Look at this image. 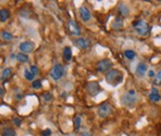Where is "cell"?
I'll use <instances>...</instances> for the list:
<instances>
[{
    "instance_id": "1",
    "label": "cell",
    "mask_w": 161,
    "mask_h": 136,
    "mask_svg": "<svg viewBox=\"0 0 161 136\" xmlns=\"http://www.w3.org/2000/svg\"><path fill=\"white\" fill-rule=\"evenodd\" d=\"M105 80H106V83L109 85L116 87L119 84L122 83V80H124V73L120 70H117V69L110 70L106 73V75H105Z\"/></svg>"
},
{
    "instance_id": "2",
    "label": "cell",
    "mask_w": 161,
    "mask_h": 136,
    "mask_svg": "<svg viewBox=\"0 0 161 136\" xmlns=\"http://www.w3.org/2000/svg\"><path fill=\"white\" fill-rule=\"evenodd\" d=\"M137 101H139V94L135 90H129L121 97V103L125 106H133L134 104L137 103Z\"/></svg>"
},
{
    "instance_id": "3",
    "label": "cell",
    "mask_w": 161,
    "mask_h": 136,
    "mask_svg": "<svg viewBox=\"0 0 161 136\" xmlns=\"http://www.w3.org/2000/svg\"><path fill=\"white\" fill-rule=\"evenodd\" d=\"M133 29L135 30V32L141 37L147 36V33L149 31V27L147 25V23L143 19H140V21H135L132 24Z\"/></svg>"
},
{
    "instance_id": "4",
    "label": "cell",
    "mask_w": 161,
    "mask_h": 136,
    "mask_svg": "<svg viewBox=\"0 0 161 136\" xmlns=\"http://www.w3.org/2000/svg\"><path fill=\"white\" fill-rule=\"evenodd\" d=\"M65 75V67L60 63H57L53 67L51 71V77L52 79L55 80V82H58Z\"/></svg>"
},
{
    "instance_id": "5",
    "label": "cell",
    "mask_w": 161,
    "mask_h": 136,
    "mask_svg": "<svg viewBox=\"0 0 161 136\" xmlns=\"http://www.w3.org/2000/svg\"><path fill=\"white\" fill-rule=\"evenodd\" d=\"M112 112H113L112 106L109 103H103L98 107V115L101 118H106L107 116H110L112 114Z\"/></svg>"
},
{
    "instance_id": "6",
    "label": "cell",
    "mask_w": 161,
    "mask_h": 136,
    "mask_svg": "<svg viewBox=\"0 0 161 136\" xmlns=\"http://www.w3.org/2000/svg\"><path fill=\"white\" fill-rule=\"evenodd\" d=\"M34 47H36V45H34V43L32 41H25L22 42L19 44V50H21V53L24 54L31 53L34 49Z\"/></svg>"
},
{
    "instance_id": "7",
    "label": "cell",
    "mask_w": 161,
    "mask_h": 136,
    "mask_svg": "<svg viewBox=\"0 0 161 136\" xmlns=\"http://www.w3.org/2000/svg\"><path fill=\"white\" fill-rule=\"evenodd\" d=\"M111 67H112V61L110 59H102L97 63V70L100 73L106 72L107 70H110Z\"/></svg>"
},
{
    "instance_id": "8",
    "label": "cell",
    "mask_w": 161,
    "mask_h": 136,
    "mask_svg": "<svg viewBox=\"0 0 161 136\" xmlns=\"http://www.w3.org/2000/svg\"><path fill=\"white\" fill-rule=\"evenodd\" d=\"M87 91L89 92V94L97 95L100 92V86L98 83L96 82H91V83L87 84Z\"/></svg>"
},
{
    "instance_id": "9",
    "label": "cell",
    "mask_w": 161,
    "mask_h": 136,
    "mask_svg": "<svg viewBox=\"0 0 161 136\" xmlns=\"http://www.w3.org/2000/svg\"><path fill=\"white\" fill-rule=\"evenodd\" d=\"M78 12H80V18H82L84 21H90V18H91V13H90V11L87 9L86 6H80V10H78Z\"/></svg>"
},
{
    "instance_id": "10",
    "label": "cell",
    "mask_w": 161,
    "mask_h": 136,
    "mask_svg": "<svg viewBox=\"0 0 161 136\" xmlns=\"http://www.w3.org/2000/svg\"><path fill=\"white\" fill-rule=\"evenodd\" d=\"M68 27H69V31H70L73 36L78 37L80 34V27H78V25L76 24V21H70L68 24Z\"/></svg>"
},
{
    "instance_id": "11",
    "label": "cell",
    "mask_w": 161,
    "mask_h": 136,
    "mask_svg": "<svg viewBox=\"0 0 161 136\" xmlns=\"http://www.w3.org/2000/svg\"><path fill=\"white\" fill-rule=\"evenodd\" d=\"M74 44L76 45L78 48H80V49H86V48H88V46H89V41H88L87 39L78 38L74 41Z\"/></svg>"
},
{
    "instance_id": "12",
    "label": "cell",
    "mask_w": 161,
    "mask_h": 136,
    "mask_svg": "<svg viewBox=\"0 0 161 136\" xmlns=\"http://www.w3.org/2000/svg\"><path fill=\"white\" fill-rule=\"evenodd\" d=\"M146 71H147V65L145 64V63H143V62L139 63L137 67V69H135V73H137V75L139 77L144 76L145 73H146Z\"/></svg>"
},
{
    "instance_id": "13",
    "label": "cell",
    "mask_w": 161,
    "mask_h": 136,
    "mask_svg": "<svg viewBox=\"0 0 161 136\" xmlns=\"http://www.w3.org/2000/svg\"><path fill=\"white\" fill-rule=\"evenodd\" d=\"M161 99L160 93H159L158 89L157 88H152V91H150V94H149V100L152 101V102H159Z\"/></svg>"
},
{
    "instance_id": "14",
    "label": "cell",
    "mask_w": 161,
    "mask_h": 136,
    "mask_svg": "<svg viewBox=\"0 0 161 136\" xmlns=\"http://www.w3.org/2000/svg\"><path fill=\"white\" fill-rule=\"evenodd\" d=\"M1 136H16V132L11 127H2L0 131Z\"/></svg>"
},
{
    "instance_id": "15",
    "label": "cell",
    "mask_w": 161,
    "mask_h": 136,
    "mask_svg": "<svg viewBox=\"0 0 161 136\" xmlns=\"http://www.w3.org/2000/svg\"><path fill=\"white\" fill-rule=\"evenodd\" d=\"M122 26H124V21H122V18L120 17V16L115 17V19H114L113 23H112V27H113L114 29H120V28H122Z\"/></svg>"
},
{
    "instance_id": "16",
    "label": "cell",
    "mask_w": 161,
    "mask_h": 136,
    "mask_svg": "<svg viewBox=\"0 0 161 136\" xmlns=\"http://www.w3.org/2000/svg\"><path fill=\"white\" fill-rule=\"evenodd\" d=\"M63 59L66 60V61H70L72 58V49L69 46L63 48Z\"/></svg>"
},
{
    "instance_id": "17",
    "label": "cell",
    "mask_w": 161,
    "mask_h": 136,
    "mask_svg": "<svg viewBox=\"0 0 161 136\" xmlns=\"http://www.w3.org/2000/svg\"><path fill=\"white\" fill-rule=\"evenodd\" d=\"M10 18V12L6 9H1L0 10V21H6Z\"/></svg>"
},
{
    "instance_id": "18",
    "label": "cell",
    "mask_w": 161,
    "mask_h": 136,
    "mask_svg": "<svg viewBox=\"0 0 161 136\" xmlns=\"http://www.w3.org/2000/svg\"><path fill=\"white\" fill-rule=\"evenodd\" d=\"M16 60L19 62H22V63H27L28 60H29V57L27 56L26 54H24V53H19L16 55Z\"/></svg>"
},
{
    "instance_id": "19",
    "label": "cell",
    "mask_w": 161,
    "mask_h": 136,
    "mask_svg": "<svg viewBox=\"0 0 161 136\" xmlns=\"http://www.w3.org/2000/svg\"><path fill=\"white\" fill-rule=\"evenodd\" d=\"M118 11H119V13L121 15H124V16H128L129 15V8L126 4H124V3H120L119 6H118Z\"/></svg>"
},
{
    "instance_id": "20",
    "label": "cell",
    "mask_w": 161,
    "mask_h": 136,
    "mask_svg": "<svg viewBox=\"0 0 161 136\" xmlns=\"http://www.w3.org/2000/svg\"><path fill=\"white\" fill-rule=\"evenodd\" d=\"M1 38H2L4 41H11L13 39V34L10 33L9 31H2V32H1Z\"/></svg>"
},
{
    "instance_id": "21",
    "label": "cell",
    "mask_w": 161,
    "mask_h": 136,
    "mask_svg": "<svg viewBox=\"0 0 161 136\" xmlns=\"http://www.w3.org/2000/svg\"><path fill=\"white\" fill-rule=\"evenodd\" d=\"M12 71H11V69L10 68H6L4 70L2 71V74H1V79H6L8 77H10Z\"/></svg>"
},
{
    "instance_id": "22",
    "label": "cell",
    "mask_w": 161,
    "mask_h": 136,
    "mask_svg": "<svg viewBox=\"0 0 161 136\" xmlns=\"http://www.w3.org/2000/svg\"><path fill=\"white\" fill-rule=\"evenodd\" d=\"M24 76H25V78H26L27 80H33V78L36 77V75H33L31 72H30V70H25L24 71Z\"/></svg>"
},
{
    "instance_id": "23",
    "label": "cell",
    "mask_w": 161,
    "mask_h": 136,
    "mask_svg": "<svg viewBox=\"0 0 161 136\" xmlns=\"http://www.w3.org/2000/svg\"><path fill=\"white\" fill-rule=\"evenodd\" d=\"M125 57L127 58V59L132 60L134 58V57H135V53H134L133 50H131V49L126 50V52H125Z\"/></svg>"
},
{
    "instance_id": "24",
    "label": "cell",
    "mask_w": 161,
    "mask_h": 136,
    "mask_svg": "<svg viewBox=\"0 0 161 136\" xmlns=\"http://www.w3.org/2000/svg\"><path fill=\"white\" fill-rule=\"evenodd\" d=\"M41 87H42L41 80L37 79V80H33L32 82V88L33 89H40Z\"/></svg>"
},
{
    "instance_id": "25",
    "label": "cell",
    "mask_w": 161,
    "mask_h": 136,
    "mask_svg": "<svg viewBox=\"0 0 161 136\" xmlns=\"http://www.w3.org/2000/svg\"><path fill=\"white\" fill-rule=\"evenodd\" d=\"M155 79H156V84H157V85H160L161 84V71H159L158 73L155 75Z\"/></svg>"
},
{
    "instance_id": "26",
    "label": "cell",
    "mask_w": 161,
    "mask_h": 136,
    "mask_svg": "<svg viewBox=\"0 0 161 136\" xmlns=\"http://www.w3.org/2000/svg\"><path fill=\"white\" fill-rule=\"evenodd\" d=\"M74 127H75V129H78V127H80V117H75Z\"/></svg>"
},
{
    "instance_id": "27",
    "label": "cell",
    "mask_w": 161,
    "mask_h": 136,
    "mask_svg": "<svg viewBox=\"0 0 161 136\" xmlns=\"http://www.w3.org/2000/svg\"><path fill=\"white\" fill-rule=\"evenodd\" d=\"M38 71H39V70H38V68H37L36 65H32V67H30V72H31L33 75L38 74Z\"/></svg>"
},
{
    "instance_id": "28",
    "label": "cell",
    "mask_w": 161,
    "mask_h": 136,
    "mask_svg": "<svg viewBox=\"0 0 161 136\" xmlns=\"http://www.w3.org/2000/svg\"><path fill=\"white\" fill-rule=\"evenodd\" d=\"M44 99H45V101H46V102H48V101L52 99V95L50 94V93H46V94L44 95Z\"/></svg>"
},
{
    "instance_id": "29",
    "label": "cell",
    "mask_w": 161,
    "mask_h": 136,
    "mask_svg": "<svg viewBox=\"0 0 161 136\" xmlns=\"http://www.w3.org/2000/svg\"><path fill=\"white\" fill-rule=\"evenodd\" d=\"M50 134H51V130H45L44 132H43V136H48L50 135Z\"/></svg>"
},
{
    "instance_id": "30",
    "label": "cell",
    "mask_w": 161,
    "mask_h": 136,
    "mask_svg": "<svg viewBox=\"0 0 161 136\" xmlns=\"http://www.w3.org/2000/svg\"><path fill=\"white\" fill-rule=\"evenodd\" d=\"M148 76L149 77H154V76H155V72L152 71V70H150V71L148 72Z\"/></svg>"
},
{
    "instance_id": "31",
    "label": "cell",
    "mask_w": 161,
    "mask_h": 136,
    "mask_svg": "<svg viewBox=\"0 0 161 136\" xmlns=\"http://www.w3.org/2000/svg\"><path fill=\"white\" fill-rule=\"evenodd\" d=\"M13 122H14V123H16L17 125H19V124H21V121H19V120H18L17 118H15L14 120H13Z\"/></svg>"
},
{
    "instance_id": "32",
    "label": "cell",
    "mask_w": 161,
    "mask_h": 136,
    "mask_svg": "<svg viewBox=\"0 0 161 136\" xmlns=\"http://www.w3.org/2000/svg\"><path fill=\"white\" fill-rule=\"evenodd\" d=\"M3 94H4V90L2 88H0V97H2Z\"/></svg>"
},
{
    "instance_id": "33",
    "label": "cell",
    "mask_w": 161,
    "mask_h": 136,
    "mask_svg": "<svg viewBox=\"0 0 161 136\" xmlns=\"http://www.w3.org/2000/svg\"><path fill=\"white\" fill-rule=\"evenodd\" d=\"M82 136H93V135H90V134H88V133H84V134H82Z\"/></svg>"
}]
</instances>
